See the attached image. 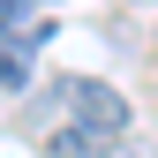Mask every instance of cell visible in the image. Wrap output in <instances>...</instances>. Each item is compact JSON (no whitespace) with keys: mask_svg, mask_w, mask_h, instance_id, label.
<instances>
[{"mask_svg":"<svg viewBox=\"0 0 158 158\" xmlns=\"http://www.w3.org/2000/svg\"><path fill=\"white\" fill-rule=\"evenodd\" d=\"M128 128H135L128 98L113 90V83H98V75H75V83H68V128L53 135V151H68V158H98V151L121 143Z\"/></svg>","mask_w":158,"mask_h":158,"instance_id":"cell-1","label":"cell"},{"mask_svg":"<svg viewBox=\"0 0 158 158\" xmlns=\"http://www.w3.org/2000/svg\"><path fill=\"white\" fill-rule=\"evenodd\" d=\"M53 30V15H38V0H0V38H15V45H38V38Z\"/></svg>","mask_w":158,"mask_h":158,"instance_id":"cell-2","label":"cell"},{"mask_svg":"<svg viewBox=\"0 0 158 158\" xmlns=\"http://www.w3.org/2000/svg\"><path fill=\"white\" fill-rule=\"evenodd\" d=\"M30 83V53L15 45V53H0V90H23Z\"/></svg>","mask_w":158,"mask_h":158,"instance_id":"cell-3","label":"cell"}]
</instances>
